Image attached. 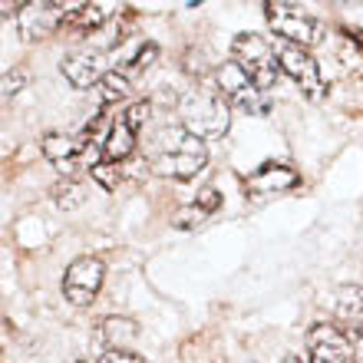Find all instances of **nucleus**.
Returning <instances> with one entry per match:
<instances>
[{"mask_svg":"<svg viewBox=\"0 0 363 363\" xmlns=\"http://www.w3.org/2000/svg\"><path fill=\"white\" fill-rule=\"evenodd\" d=\"M149 162L155 172L169 175V179H195L208 162V149L185 125H165L152 139Z\"/></svg>","mask_w":363,"mask_h":363,"instance_id":"obj_1","label":"nucleus"},{"mask_svg":"<svg viewBox=\"0 0 363 363\" xmlns=\"http://www.w3.org/2000/svg\"><path fill=\"white\" fill-rule=\"evenodd\" d=\"M179 116H182V125L191 135H199V139H221L228 133V123H231L228 103L221 99V93L205 86H191L189 93L182 96Z\"/></svg>","mask_w":363,"mask_h":363,"instance_id":"obj_2","label":"nucleus"},{"mask_svg":"<svg viewBox=\"0 0 363 363\" xmlns=\"http://www.w3.org/2000/svg\"><path fill=\"white\" fill-rule=\"evenodd\" d=\"M99 125V119H96ZM96 125H86V133L73 139V135H60V133H50L43 139V155L50 159V165L57 169L60 175H77L83 169H96L103 162V145L96 139Z\"/></svg>","mask_w":363,"mask_h":363,"instance_id":"obj_3","label":"nucleus"},{"mask_svg":"<svg viewBox=\"0 0 363 363\" xmlns=\"http://www.w3.org/2000/svg\"><path fill=\"white\" fill-rule=\"evenodd\" d=\"M231 57L238 63L261 93L274 89L277 73H281V63H277V47L271 40L258 37V33H238L235 43H231Z\"/></svg>","mask_w":363,"mask_h":363,"instance_id":"obj_4","label":"nucleus"},{"mask_svg":"<svg viewBox=\"0 0 363 363\" xmlns=\"http://www.w3.org/2000/svg\"><path fill=\"white\" fill-rule=\"evenodd\" d=\"M264 17H268L271 30H274L281 43H294V47H314L324 37V23L311 17L304 7L297 4H284V0H268L264 4Z\"/></svg>","mask_w":363,"mask_h":363,"instance_id":"obj_5","label":"nucleus"},{"mask_svg":"<svg viewBox=\"0 0 363 363\" xmlns=\"http://www.w3.org/2000/svg\"><path fill=\"white\" fill-rule=\"evenodd\" d=\"M215 86H218L221 99L228 106H238V109H248V113H268V93H261L255 86V79L245 73V69L231 60L215 73Z\"/></svg>","mask_w":363,"mask_h":363,"instance_id":"obj_6","label":"nucleus"},{"mask_svg":"<svg viewBox=\"0 0 363 363\" xmlns=\"http://www.w3.org/2000/svg\"><path fill=\"white\" fill-rule=\"evenodd\" d=\"M145 116H149V103H133L123 116H116V123L109 125V135H106V145H103V162L119 165L133 155Z\"/></svg>","mask_w":363,"mask_h":363,"instance_id":"obj_7","label":"nucleus"},{"mask_svg":"<svg viewBox=\"0 0 363 363\" xmlns=\"http://www.w3.org/2000/svg\"><path fill=\"white\" fill-rule=\"evenodd\" d=\"M103 277H106V264L93 255H83L77 258L73 264L67 268V277H63V294H67L69 304L77 307H89L103 287Z\"/></svg>","mask_w":363,"mask_h":363,"instance_id":"obj_8","label":"nucleus"},{"mask_svg":"<svg viewBox=\"0 0 363 363\" xmlns=\"http://www.w3.org/2000/svg\"><path fill=\"white\" fill-rule=\"evenodd\" d=\"M274 47H277V63H281V69L301 86V93H304L307 99H320V96H324V79H320V67L314 63V57H311L304 47L281 43V40H277Z\"/></svg>","mask_w":363,"mask_h":363,"instance_id":"obj_9","label":"nucleus"},{"mask_svg":"<svg viewBox=\"0 0 363 363\" xmlns=\"http://www.w3.org/2000/svg\"><path fill=\"white\" fill-rule=\"evenodd\" d=\"M311 363H357L350 337L337 324H314L307 334Z\"/></svg>","mask_w":363,"mask_h":363,"instance_id":"obj_10","label":"nucleus"},{"mask_svg":"<svg viewBox=\"0 0 363 363\" xmlns=\"http://www.w3.org/2000/svg\"><path fill=\"white\" fill-rule=\"evenodd\" d=\"M241 185H245V199L248 201H264V199H271V195H281V191H291L294 185H301V175H297L291 165L264 162L261 169L245 175Z\"/></svg>","mask_w":363,"mask_h":363,"instance_id":"obj_11","label":"nucleus"},{"mask_svg":"<svg viewBox=\"0 0 363 363\" xmlns=\"http://www.w3.org/2000/svg\"><path fill=\"white\" fill-rule=\"evenodd\" d=\"M69 10L63 4H53V0H43V4H27V10L20 13V33L23 40H43L50 37L53 30L63 27Z\"/></svg>","mask_w":363,"mask_h":363,"instance_id":"obj_12","label":"nucleus"},{"mask_svg":"<svg viewBox=\"0 0 363 363\" xmlns=\"http://www.w3.org/2000/svg\"><path fill=\"white\" fill-rule=\"evenodd\" d=\"M63 77L73 83L77 89H89L96 86V83H103L106 79V53H99V50H83V53H73V57L63 60Z\"/></svg>","mask_w":363,"mask_h":363,"instance_id":"obj_13","label":"nucleus"},{"mask_svg":"<svg viewBox=\"0 0 363 363\" xmlns=\"http://www.w3.org/2000/svg\"><path fill=\"white\" fill-rule=\"evenodd\" d=\"M334 317H337V327L350 340H363V287H354V284L340 287Z\"/></svg>","mask_w":363,"mask_h":363,"instance_id":"obj_14","label":"nucleus"},{"mask_svg":"<svg viewBox=\"0 0 363 363\" xmlns=\"http://www.w3.org/2000/svg\"><path fill=\"white\" fill-rule=\"evenodd\" d=\"M109 13L113 10L103 7V4H79V7H73L67 13V20H63V30H69V33H79V37H86V33H93V30H99L109 20Z\"/></svg>","mask_w":363,"mask_h":363,"instance_id":"obj_15","label":"nucleus"},{"mask_svg":"<svg viewBox=\"0 0 363 363\" xmlns=\"http://www.w3.org/2000/svg\"><path fill=\"white\" fill-rule=\"evenodd\" d=\"M221 205V195L215 189H205L199 195V201H191V205H185V208L175 215V225L179 228H195V225H201V221L208 218L211 211Z\"/></svg>","mask_w":363,"mask_h":363,"instance_id":"obj_16","label":"nucleus"},{"mask_svg":"<svg viewBox=\"0 0 363 363\" xmlns=\"http://www.w3.org/2000/svg\"><path fill=\"white\" fill-rule=\"evenodd\" d=\"M139 337V327L129 317H106L103 320V340L109 350H125Z\"/></svg>","mask_w":363,"mask_h":363,"instance_id":"obj_17","label":"nucleus"},{"mask_svg":"<svg viewBox=\"0 0 363 363\" xmlns=\"http://www.w3.org/2000/svg\"><path fill=\"white\" fill-rule=\"evenodd\" d=\"M155 57H159V47L145 40V43H139V47H135V53H129V57H125L123 67H116V69H119V73H125V77L133 79L135 73H145V69L152 67V60H155Z\"/></svg>","mask_w":363,"mask_h":363,"instance_id":"obj_18","label":"nucleus"},{"mask_svg":"<svg viewBox=\"0 0 363 363\" xmlns=\"http://www.w3.org/2000/svg\"><path fill=\"white\" fill-rule=\"evenodd\" d=\"M129 77L125 73H119V69H109L106 73V79H103V106H109V103H116V99H125L129 96Z\"/></svg>","mask_w":363,"mask_h":363,"instance_id":"obj_19","label":"nucleus"},{"mask_svg":"<svg viewBox=\"0 0 363 363\" xmlns=\"http://www.w3.org/2000/svg\"><path fill=\"white\" fill-rule=\"evenodd\" d=\"M93 179L99 182L103 189L113 191L116 185H119V179H123V172H119V165H116V162H99V165L93 169Z\"/></svg>","mask_w":363,"mask_h":363,"instance_id":"obj_20","label":"nucleus"},{"mask_svg":"<svg viewBox=\"0 0 363 363\" xmlns=\"http://www.w3.org/2000/svg\"><path fill=\"white\" fill-rule=\"evenodd\" d=\"M99 363H145L143 357H135L133 350H109L99 357Z\"/></svg>","mask_w":363,"mask_h":363,"instance_id":"obj_21","label":"nucleus"},{"mask_svg":"<svg viewBox=\"0 0 363 363\" xmlns=\"http://www.w3.org/2000/svg\"><path fill=\"white\" fill-rule=\"evenodd\" d=\"M281 363H307V360H301V357H284Z\"/></svg>","mask_w":363,"mask_h":363,"instance_id":"obj_22","label":"nucleus"}]
</instances>
